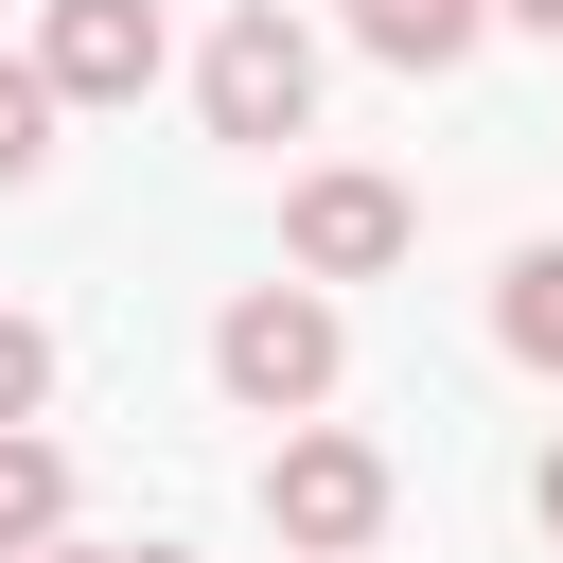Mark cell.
I'll return each mask as SVG.
<instances>
[{"mask_svg":"<svg viewBox=\"0 0 563 563\" xmlns=\"http://www.w3.org/2000/svg\"><path fill=\"white\" fill-rule=\"evenodd\" d=\"M334 369H352V334H334V299H317V282H246V299L211 317V387H229L246 422H317V405H334Z\"/></svg>","mask_w":563,"mask_h":563,"instance_id":"6da1fadb","label":"cell"},{"mask_svg":"<svg viewBox=\"0 0 563 563\" xmlns=\"http://www.w3.org/2000/svg\"><path fill=\"white\" fill-rule=\"evenodd\" d=\"M264 528H282V563H369V545H387V440L282 422V440H264Z\"/></svg>","mask_w":563,"mask_h":563,"instance_id":"7a4b0ae2","label":"cell"},{"mask_svg":"<svg viewBox=\"0 0 563 563\" xmlns=\"http://www.w3.org/2000/svg\"><path fill=\"white\" fill-rule=\"evenodd\" d=\"M194 106H211V141H299L317 123V35L282 0H229L211 53H194Z\"/></svg>","mask_w":563,"mask_h":563,"instance_id":"3957f363","label":"cell"},{"mask_svg":"<svg viewBox=\"0 0 563 563\" xmlns=\"http://www.w3.org/2000/svg\"><path fill=\"white\" fill-rule=\"evenodd\" d=\"M405 246H422V211H405L387 176H352V158L282 194V264H299V282H387Z\"/></svg>","mask_w":563,"mask_h":563,"instance_id":"277c9868","label":"cell"},{"mask_svg":"<svg viewBox=\"0 0 563 563\" xmlns=\"http://www.w3.org/2000/svg\"><path fill=\"white\" fill-rule=\"evenodd\" d=\"M35 70H53V106H141L158 88V0H53Z\"/></svg>","mask_w":563,"mask_h":563,"instance_id":"5b68a950","label":"cell"},{"mask_svg":"<svg viewBox=\"0 0 563 563\" xmlns=\"http://www.w3.org/2000/svg\"><path fill=\"white\" fill-rule=\"evenodd\" d=\"M352 18V53H387V70H457L475 35H493V0H334Z\"/></svg>","mask_w":563,"mask_h":563,"instance_id":"8992f818","label":"cell"},{"mask_svg":"<svg viewBox=\"0 0 563 563\" xmlns=\"http://www.w3.org/2000/svg\"><path fill=\"white\" fill-rule=\"evenodd\" d=\"M35 545H70V457L18 422V440H0V563H35Z\"/></svg>","mask_w":563,"mask_h":563,"instance_id":"52a82bcc","label":"cell"},{"mask_svg":"<svg viewBox=\"0 0 563 563\" xmlns=\"http://www.w3.org/2000/svg\"><path fill=\"white\" fill-rule=\"evenodd\" d=\"M493 352H510V369H563V229L510 246V282H493Z\"/></svg>","mask_w":563,"mask_h":563,"instance_id":"ba28073f","label":"cell"},{"mask_svg":"<svg viewBox=\"0 0 563 563\" xmlns=\"http://www.w3.org/2000/svg\"><path fill=\"white\" fill-rule=\"evenodd\" d=\"M35 158H53V70L0 53V194H35Z\"/></svg>","mask_w":563,"mask_h":563,"instance_id":"9c48e42d","label":"cell"},{"mask_svg":"<svg viewBox=\"0 0 563 563\" xmlns=\"http://www.w3.org/2000/svg\"><path fill=\"white\" fill-rule=\"evenodd\" d=\"M35 405H53V334H35V317H0V440H18Z\"/></svg>","mask_w":563,"mask_h":563,"instance_id":"30bf717a","label":"cell"},{"mask_svg":"<svg viewBox=\"0 0 563 563\" xmlns=\"http://www.w3.org/2000/svg\"><path fill=\"white\" fill-rule=\"evenodd\" d=\"M528 510H545V545H563V440H545V475H528Z\"/></svg>","mask_w":563,"mask_h":563,"instance_id":"8fae6325","label":"cell"},{"mask_svg":"<svg viewBox=\"0 0 563 563\" xmlns=\"http://www.w3.org/2000/svg\"><path fill=\"white\" fill-rule=\"evenodd\" d=\"M35 563H141V545H35Z\"/></svg>","mask_w":563,"mask_h":563,"instance_id":"7c38bea8","label":"cell"},{"mask_svg":"<svg viewBox=\"0 0 563 563\" xmlns=\"http://www.w3.org/2000/svg\"><path fill=\"white\" fill-rule=\"evenodd\" d=\"M493 18H528V35H563V0H493Z\"/></svg>","mask_w":563,"mask_h":563,"instance_id":"4fadbf2b","label":"cell"},{"mask_svg":"<svg viewBox=\"0 0 563 563\" xmlns=\"http://www.w3.org/2000/svg\"><path fill=\"white\" fill-rule=\"evenodd\" d=\"M141 563H194V545H141Z\"/></svg>","mask_w":563,"mask_h":563,"instance_id":"5bb4252c","label":"cell"}]
</instances>
